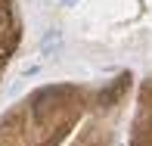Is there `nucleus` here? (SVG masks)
Wrapping results in <instances>:
<instances>
[{
    "mask_svg": "<svg viewBox=\"0 0 152 146\" xmlns=\"http://www.w3.org/2000/svg\"><path fill=\"white\" fill-rule=\"evenodd\" d=\"M62 3H68V6H72V3H78V0H62Z\"/></svg>",
    "mask_w": 152,
    "mask_h": 146,
    "instance_id": "obj_1",
    "label": "nucleus"
}]
</instances>
